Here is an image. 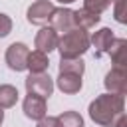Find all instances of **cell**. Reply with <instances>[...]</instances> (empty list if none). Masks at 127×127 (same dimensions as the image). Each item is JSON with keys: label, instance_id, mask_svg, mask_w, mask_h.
<instances>
[{"label": "cell", "instance_id": "7c38bea8", "mask_svg": "<svg viewBox=\"0 0 127 127\" xmlns=\"http://www.w3.org/2000/svg\"><path fill=\"white\" fill-rule=\"evenodd\" d=\"M99 20H101V16L99 14H95V12H91V10H87V8H79V10H73V24H75V28H79V30H89V28H93V26H97L99 24Z\"/></svg>", "mask_w": 127, "mask_h": 127}, {"label": "cell", "instance_id": "8fae6325", "mask_svg": "<svg viewBox=\"0 0 127 127\" xmlns=\"http://www.w3.org/2000/svg\"><path fill=\"white\" fill-rule=\"evenodd\" d=\"M56 85L62 93H67V95H73L81 89L83 81H81V75H75V73H58V79H56Z\"/></svg>", "mask_w": 127, "mask_h": 127}, {"label": "cell", "instance_id": "9a60e30c", "mask_svg": "<svg viewBox=\"0 0 127 127\" xmlns=\"http://www.w3.org/2000/svg\"><path fill=\"white\" fill-rule=\"evenodd\" d=\"M58 71H60V73H75V75H83V71H85V62H83L81 58H75V60H62V58H60Z\"/></svg>", "mask_w": 127, "mask_h": 127}, {"label": "cell", "instance_id": "44dd1931", "mask_svg": "<svg viewBox=\"0 0 127 127\" xmlns=\"http://www.w3.org/2000/svg\"><path fill=\"white\" fill-rule=\"evenodd\" d=\"M36 127H62V125H60L58 117H54V115H46V117H42V119L38 121Z\"/></svg>", "mask_w": 127, "mask_h": 127}, {"label": "cell", "instance_id": "5bb4252c", "mask_svg": "<svg viewBox=\"0 0 127 127\" xmlns=\"http://www.w3.org/2000/svg\"><path fill=\"white\" fill-rule=\"evenodd\" d=\"M50 67V58L48 54L44 52H30L28 54V64H26V69H30V73H46Z\"/></svg>", "mask_w": 127, "mask_h": 127}, {"label": "cell", "instance_id": "2e32d148", "mask_svg": "<svg viewBox=\"0 0 127 127\" xmlns=\"http://www.w3.org/2000/svg\"><path fill=\"white\" fill-rule=\"evenodd\" d=\"M18 101V89L10 83H4L0 85V107L2 109H10L14 107Z\"/></svg>", "mask_w": 127, "mask_h": 127}, {"label": "cell", "instance_id": "ffe728a7", "mask_svg": "<svg viewBox=\"0 0 127 127\" xmlns=\"http://www.w3.org/2000/svg\"><path fill=\"white\" fill-rule=\"evenodd\" d=\"M10 32H12V18L0 12V38H6Z\"/></svg>", "mask_w": 127, "mask_h": 127}, {"label": "cell", "instance_id": "9c48e42d", "mask_svg": "<svg viewBox=\"0 0 127 127\" xmlns=\"http://www.w3.org/2000/svg\"><path fill=\"white\" fill-rule=\"evenodd\" d=\"M113 40H115V36H113V32H111L109 28H99V30L89 38V46H93V50H95V58L105 56V54L109 52Z\"/></svg>", "mask_w": 127, "mask_h": 127}, {"label": "cell", "instance_id": "e0dca14e", "mask_svg": "<svg viewBox=\"0 0 127 127\" xmlns=\"http://www.w3.org/2000/svg\"><path fill=\"white\" fill-rule=\"evenodd\" d=\"M58 121L62 127H85L83 125V117L77 111H64L58 115Z\"/></svg>", "mask_w": 127, "mask_h": 127}, {"label": "cell", "instance_id": "7402d4cb", "mask_svg": "<svg viewBox=\"0 0 127 127\" xmlns=\"http://www.w3.org/2000/svg\"><path fill=\"white\" fill-rule=\"evenodd\" d=\"M2 121H4V109L0 107V125H2Z\"/></svg>", "mask_w": 127, "mask_h": 127}, {"label": "cell", "instance_id": "277c9868", "mask_svg": "<svg viewBox=\"0 0 127 127\" xmlns=\"http://www.w3.org/2000/svg\"><path fill=\"white\" fill-rule=\"evenodd\" d=\"M54 10H56V6H54L52 0H36L28 6L26 20L34 26H46L50 22V16H52Z\"/></svg>", "mask_w": 127, "mask_h": 127}, {"label": "cell", "instance_id": "8992f818", "mask_svg": "<svg viewBox=\"0 0 127 127\" xmlns=\"http://www.w3.org/2000/svg\"><path fill=\"white\" fill-rule=\"evenodd\" d=\"M103 85H105L107 93L125 95V91H127V69L125 67H111L105 73Z\"/></svg>", "mask_w": 127, "mask_h": 127}, {"label": "cell", "instance_id": "ac0fdd59", "mask_svg": "<svg viewBox=\"0 0 127 127\" xmlns=\"http://www.w3.org/2000/svg\"><path fill=\"white\" fill-rule=\"evenodd\" d=\"M115 0H83V8H87V10H91V12H95V14H103V10H107L111 4H113Z\"/></svg>", "mask_w": 127, "mask_h": 127}, {"label": "cell", "instance_id": "d6986e66", "mask_svg": "<svg viewBox=\"0 0 127 127\" xmlns=\"http://www.w3.org/2000/svg\"><path fill=\"white\" fill-rule=\"evenodd\" d=\"M113 4H115L113 6V18L119 24H125L127 22V18H125V4H127V0H115Z\"/></svg>", "mask_w": 127, "mask_h": 127}, {"label": "cell", "instance_id": "4fadbf2b", "mask_svg": "<svg viewBox=\"0 0 127 127\" xmlns=\"http://www.w3.org/2000/svg\"><path fill=\"white\" fill-rule=\"evenodd\" d=\"M125 52H127V40L125 38H115L107 56L111 58V64L113 67H127V58H125Z\"/></svg>", "mask_w": 127, "mask_h": 127}, {"label": "cell", "instance_id": "3957f363", "mask_svg": "<svg viewBox=\"0 0 127 127\" xmlns=\"http://www.w3.org/2000/svg\"><path fill=\"white\" fill-rule=\"evenodd\" d=\"M24 85H26L28 93L38 95L42 99H48L54 93V79L48 73H30L24 79Z\"/></svg>", "mask_w": 127, "mask_h": 127}, {"label": "cell", "instance_id": "5b68a950", "mask_svg": "<svg viewBox=\"0 0 127 127\" xmlns=\"http://www.w3.org/2000/svg\"><path fill=\"white\" fill-rule=\"evenodd\" d=\"M28 46L24 42H14L8 46L6 50V64L12 71H24L26 69V64H28Z\"/></svg>", "mask_w": 127, "mask_h": 127}, {"label": "cell", "instance_id": "7a4b0ae2", "mask_svg": "<svg viewBox=\"0 0 127 127\" xmlns=\"http://www.w3.org/2000/svg\"><path fill=\"white\" fill-rule=\"evenodd\" d=\"M60 52V58L62 60H75V58H81L87 50H89V36L85 30H79V28H73L65 34H62L58 38V48Z\"/></svg>", "mask_w": 127, "mask_h": 127}, {"label": "cell", "instance_id": "6da1fadb", "mask_svg": "<svg viewBox=\"0 0 127 127\" xmlns=\"http://www.w3.org/2000/svg\"><path fill=\"white\" fill-rule=\"evenodd\" d=\"M87 113L99 127H115L117 121L125 115V95L101 93L89 103Z\"/></svg>", "mask_w": 127, "mask_h": 127}, {"label": "cell", "instance_id": "ba28073f", "mask_svg": "<svg viewBox=\"0 0 127 127\" xmlns=\"http://www.w3.org/2000/svg\"><path fill=\"white\" fill-rule=\"evenodd\" d=\"M22 111L28 119L32 121H40L42 117L48 115V107H46V99L38 97V95H32L28 93L24 97V103H22Z\"/></svg>", "mask_w": 127, "mask_h": 127}, {"label": "cell", "instance_id": "30bf717a", "mask_svg": "<svg viewBox=\"0 0 127 127\" xmlns=\"http://www.w3.org/2000/svg\"><path fill=\"white\" fill-rule=\"evenodd\" d=\"M58 34L48 26V28H42L38 34H36V40H34V46L38 52H44V54H50L58 48Z\"/></svg>", "mask_w": 127, "mask_h": 127}, {"label": "cell", "instance_id": "603a6c76", "mask_svg": "<svg viewBox=\"0 0 127 127\" xmlns=\"http://www.w3.org/2000/svg\"><path fill=\"white\" fill-rule=\"evenodd\" d=\"M60 4H71V2H75V0H58Z\"/></svg>", "mask_w": 127, "mask_h": 127}, {"label": "cell", "instance_id": "52a82bcc", "mask_svg": "<svg viewBox=\"0 0 127 127\" xmlns=\"http://www.w3.org/2000/svg\"><path fill=\"white\" fill-rule=\"evenodd\" d=\"M50 28L56 32V34H65L69 30L75 28L73 24V10L71 8H56L50 16Z\"/></svg>", "mask_w": 127, "mask_h": 127}]
</instances>
